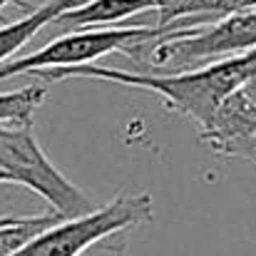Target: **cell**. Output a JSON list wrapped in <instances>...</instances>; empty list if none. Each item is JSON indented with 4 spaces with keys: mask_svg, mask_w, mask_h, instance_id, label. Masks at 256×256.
<instances>
[{
    "mask_svg": "<svg viewBox=\"0 0 256 256\" xmlns=\"http://www.w3.org/2000/svg\"><path fill=\"white\" fill-rule=\"evenodd\" d=\"M242 90H244V92H246V94H249V97H252V100L256 102V70L252 72V75H249V80L242 85Z\"/></svg>",
    "mask_w": 256,
    "mask_h": 256,
    "instance_id": "cell-12",
    "label": "cell"
},
{
    "mask_svg": "<svg viewBox=\"0 0 256 256\" xmlns=\"http://www.w3.org/2000/svg\"><path fill=\"white\" fill-rule=\"evenodd\" d=\"M256 70V48L224 58L202 68L192 70H176V72H127L117 68H102V65H75V68H55V70H40L32 75H40L45 80L60 82V80H72V78H87V80H104V82H120L130 87H142L152 90L160 94V100L170 107L172 112L189 117L202 127L212 112L219 107V102L232 94L234 90L244 85L249 75Z\"/></svg>",
    "mask_w": 256,
    "mask_h": 256,
    "instance_id": "cell-1",
    "label": "cell"
},
{
    "mask_svg": "<svg viewBox=\"0 0 256 256\" xmlns=\"http://www.w3.org/2000/svg\"><path fill=\"white\" fill-rule=\"evenodd\" d=\"M0 184H12V176L2 170V167H0Z\"/></svg>",
    "mask_w": 256,
    "mask_h": 256,
    "instance_id": "cell-14",
    "label": "cell"
},
{
    "mask_svg": "<svg viewBox=\"0 0 256 256\" xmlns=\"http://www.w3.org/2000/svg\"><path fill=\"white\" fill-rule=\"evenodd\" d=\"M152 10V0H85L75 8L62 10L50 25L75 32V30H100L120 20L134 18Z\"/></svg>",
    "mask_w": 256,
    "mask_h": 256,
    "instance_id": "cell-7",
    "label": "cell"
},
{
    "mask_svg": "<svg viewBox=\"0 0 256 256\" xmlns=\"http://www.w3.org/2000/svg\"><path fill=\"white\" fill-rule=\"evenodd\" d=\"M0 167L12 176V184L32 189L62 219L97 209L85 192L48 160L32 122H0Z\"/></svg>",
    "mask_w": 256,
    "mask_h": 256,
    "instance_id": "cell-3",
    "label": "cell"
},
{
    "mask_svg": "<svg viewBox=\"0 0 256 256\" xmlns=\"http://www.w3.org/2000/svg\"><path fill=\"white\" fill-rule=\"evenodd\" d=\"M252 48H256V8L229 12L209 25L164 32L154 40L132 45L124 55L154 70L176 72L234 58Z\"/></svg>",
    "mask_w": 256,
    "mask_h": 256,
    "instance_id": "cell-2",
    "label": "cell"
},
{
    "mask_svg": "<svg viewBox=\"0 0 256 256\" xmlns=\"http://www.w3.org/2000/svg\"><path fill=\"white\" fill-rule=\"evenodd\" d=\"M172 30H176V28L140 25V28H104V30L65 32V35L50 40L45 48H40V50H35L30 55L0 62V82L8 80V78H15V75H25V72L90 65L97 58H104L110 52H127L132 45L154 40L164 32H172Z\"/></svg>",
    "mask_w": 256,
    "mask_h": 256,
    "instance_id": "cell-5",
    "label": "cell"
},
{
    "mask_svg": "<svg viewBox=\"0 0 256 256\" xmlns=\"http://www.w3.org/2000/svg\"><path fill=\"white\" fill-rule=\"evenodd\" d=\"M152 212L154 204L147 192L117 196L114 202L97 206L90 214L60 219L45 226L8 256H82L97 242L127 232L142 222H150Z\"/></svg>",
    "mask_w": 256,
    "mask_h": 256,
    "instance_id": "cell-4",
    "label": "cell"
},
{
    "mask_svg": "<svg viewBox=\"0 0 256 256\" xmlns=\"http://www.w3.org/2000/svg\"><path fill=\"white\" fill-rule=\"evenodd\" d=\"M256 102L239 87L226 94L212 117L199 127V140L222 157L256 162Z\"/></svg>",
    "mask_w": 256,
    "mask_h": 256,
    "instance_id": "cell-6",
    "label": "cell"
},
{
    "mask_svg": "<svg viewBox=\"0 0 256 256\" xmlns=\"http://www.w3.org/2000/svg\"><path fill=\"white\" fill-rule=\"evenodd\" d=\"M8 2H12V0H0V10H2V8H5Z\"/></svg>",
    "mask_w": 256,
    "mask_h": 256,
    "instance_id": "cell-15",
    "label": "cell"
},
{
    "mask_svg": "<svg viewBox=\"0 0 256 256\" xmlns=\"http://www.w3.org/2000/svg\"><path fill=\"white\" fill-rule=\"evenodd\" d=\"M254 147H256V137H254Z\"/></svg>",
    "mask_w": 256,
    "mask_h": 256,
    "instance_id": "cell-16",
    "label": "cell"
},
{
    "mask_svg": "<svg viewBox=\"0 0 256 256\" xmlns=\"http://www.w3.org/2000/svg\"><path fill=\"white\" fill-rule=\"evenodd\" d=\"M25 214H12V216H0V229L2 226H10V224H15V222H20Z\"/></svg>",
    "mask_w": 256,
    "mask_h": 256,
    "instance_id": "cell-13",
    "label": "cell"
},
{
    "mask_svg": "<svg viewBox=\"0 0 256 256\" xmlns=\"http://www.w3.org/2000/svg\"><path fill=\"white\" fill-rule=\"evenodd\" d=\"M85 0H50L40 8H35L32 12H28L25 18L15 20V22H5L0 25V62L10 60L22 45H28L45 25H50L62 10L75 8Z\"/></svg>",
    "mask_w": 256,
    "mask_h": 256,
    "instance_id": "cell-8",
    "label": "cell"
},
{
    "mask_svg": "<svg viewBox=\"0 0 256 256\" xmlns=\"http://www.w3.org/2000/svg\"><path fill=\"white\" fill-rule=\"evenodd\" d=\"M48 90L42 85L0 92V122H32V114L42 107Z\"/></svg>",
    "mask_w": 256,
    "mask_h": 256,
    "instance_id": "cell-10",
    "label": "cell"
},
{
    "mask_svg": "<svg viewBox=\"0 0 256 256\" xmlns=\"http://www.w3.org/2000/svg\"><path fill=\"white\" fill-rule=\"evenodd\" d=\"M216 2H219L222 15H229V12H239V10L256 8V0H216Z\"/></svg>",
    "mask_w": 256,
    "mask_h": 256,
    "instance_id": "cell-11",
    "label": "cell"
},
{
    "mask_svg": "<svg viewBox=\"0 0 256 256\" xmlns=\"http://www.w3.org/2000/svg\"><path fill=\"white\" fill-rule=\"evenodd\" d=\"M160 28H196L214 22L222 15L216 0H152Z\"/></svg>",
    "mask_w": 256,
    "mask_h": 256,
    "instance_id": "cell-9",
    "label": "cell"
}]
</instances>
